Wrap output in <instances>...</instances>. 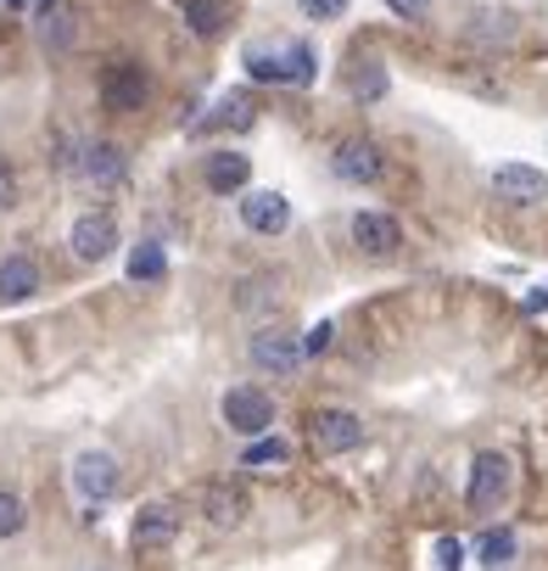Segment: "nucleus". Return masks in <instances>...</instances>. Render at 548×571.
Segmentation results:
<instances>
[{
    "instance_id": "obj_15",
    "label": "nucleus",
    "mask_w": 548,
    "mask_h": 571,
    "mask_svg": "<svg viewBox=\"0 0 548 571\" xmlns=\"http://www.w3.org/2000/svg\"><path fill=\"white\" fill-rule=\"evenodd\" d=\"M173 532H179V510L173 505H146L135 516V527H129L135 549H162V543H173Z\"/></svg>"
},
{
    "instance_id": "obj_29",
    "label": "nucleus",
    "mask_w": 548,
    "mask_h": 571,
    "mask_svg": "<svg viewBox=\"0 0 548 571\" xmlns=\"http://www.w3.org/2000/svg\"><path fill=\"white\" fill-rule=\"evenodd\" d=\"M387 7H392L398 18H409V23H420V18L431 12V0H387Z\"/></svg>"
},
{
    "instance_id": "obj_21",
    "label": "nucleus",
    "mask_w": 548,
    "mask_h": 571,
    "mask_svg": "<svg viewBox=\"0 0 548 571\" xmlns=\"http://www.w3.org/2000/svg\"><path fill=\"white\" fill-rule=\"evenodd\" d=\"M241 465L246 470H281V465H292V443L286 437H252L246 454H241Z\"/></svg>"
},
{
    "instance_id": "obj_25",
    "label": "nucleus",
    "mask_w": 548,
    "mask_h": 571,
    "mask_svg": "<svg viewBox=\"0 0 548 571\" xmlns=\"http://www.w3.org/2000/svg\"><path fill=\"white\" fill-rule=\"evenodd\" d=\"M286 62H292V85H314V73H319V62H314V45H292L286 51Z\"/></svg>"
},
{
    "instance_id": "obj_24",
    "label": "nucleus",
    "mask_w": 548,
    "mask_h": 571,
    "mask_svg": "<svg viewBox=\"0 0 548 571\" xmlns=\"http://www.w3.org/2000/svg\"><path fill=\"white\" fill-rule=\"evenodd\" d=\"M476 549H482V560H487V565H504V560L515 554V532H509V527H498V532H487Z\"/></svg>"
},
{
    "instance_id": "obj_7",
    "label": "nucleus",
    "mask_w": 548,
    "mask_h": 571,
    "mask_svg": "<svg viewBox=\"0 0 548 571\" xmlns=\"http://www.w3.org/2000/svg\"><path fill=\"white\" fill-rule=\"evenodd\" d=\"M308 437H314L319 454H347V448L363 443V421H358L352 410H319V415L308 421Z\"/></svg>"
},
{
    "instance_id": "obj_3",
    "label": "nucleus",
    "mask_w": 548,
    "mask_h": 571,
    "mask_svg": "<svg viewBox=\"0 0 548 571\" xmlns=\"http://www.w3.org/2000/svg\"><path fill=\"white\" fill-rule=\"evenodd\" d=\"M67 241H73V258H78V264H102V258H113V253H118V219H113L107 208L78 213Z\"/></svg>"
},
{
    "instance_id": "obj_30",
    "label": "nucleus",
    "mask_w": 548,
    "mask_h": 571,
    "mask_svg": "<svg viewBox=\"0 0 548 571\" xmlns=\"http://www.w3.org/2000/svg\"><path fill=\"white\" fill-rule=\"evenodd\" d=\"M18 202V180H12V169H7V162H0V213H7Z\"/></svg>"
},
{
    "instance_id": "obj_13",
    "label": "nucleus",
    "mask_w": 548,
    "mask_h": 571,
    "mask_svg": "<svg viewBox=\"0 0 548 571\" xmlns=\"http://www.w3.org/2000/svg\"><path fill=\"white\" fill-rule=\"evenodd\" d=\"M202 510H208L213 527H241L246 510H252V499H246L241 482H208L202 487Z\"/></svg>"
},
{
    "instance_id": "obj_12",
    "label": "nucleus",
    "mask_w": 548,
    "mask_h": 571,
    "mask_svg": "<svg viewBox=\"0 0 548 571\" xmlns=\"http://www.w3.org/2000/svg\"><path fill=\"white\" fill-rule=\"evenodd\" d=\"M202 180H208V191H219V197H230V191H246V180H252V162H246V151H235V146H224V151H208V157H202Z\"/></svg>"
},
{
    "instance_id": "obj_19",
    "label": "nucleus",
    "mask_w": 548,
    "mask_h": 571,
    "mask_svg": "<svg viewBox=\"0 0 548 571\" xmlns=\"http://www.w3.org/2000/svg\"><path fill=\"white\" fill-rule=\"evenodd\" d=\"M129 281H135V286H162V281H168V253H162V241H135V253H129Z\"/></svg>"
},
{
    "instance_id": "obj_18",
    "label": "nucleus",
    "mask_w": 548,
    "mask_h": 571,
    "mask_svg": "<svg viewBox=\"0 0 548 571\" xmlns=\"http://www.w3.org/2000/svg\"><path fill=\"white\" fill-rule=\"evenodd\" d=\"M179 18H186V29H191V34L219 40V34H224L230 7H224V0H179Z\"/></svg>"
},
{
    "instance_id": "obj_20",
    "label": "nucleus",
    "mask_w": 548,
    "mask_h": 571,
    "mask_svg": "<svg viewBox=\"0 0 548 571\" xmlns=\"http://www.w3.org/2000/svg\"><path fill=\"white\" fill-rule=\"evenodd\" d=\"M252 124H257L252 102H246V96H224V102H213V113L197 124V135H208V129H252Z\"/></svg>"
},
{
    "instance_id": "obj_14",
    "label": "nucleus",
    "mask_w": 548,
    "mask_h": 571,
    "mask_svg": "<svg viewBox=\"0 0 548 571\" xmlns=\"http://www.w3.org/2000/svg\"><path fill=\"white\" fill-rule=\"evenodd\" d=\"M78 175H84L89 186H124L129 162H124V151H118L113 140H89V146L78 151Z\"/></svg>"
},
{
    "instance_id": "obj_16",
    "label": "nucleus",
    "mask_w": 548,
    "mask_h": 571,
    "mask_svg": "<svg viewBox=\"0 0 548 571\" xmlns=\"http://www.w3.org/2000/svg\"><path fill=\"white\" fill-rule=\"evenodd\" d=\"M34 292H40V264H34V258H23V253L0 258V297L23 303V297H34Z\"/></svg>"
},
{
    "instance_id": "obj_1",
    "label": "nucleus",
    "mask_w": 548,
    "mask_h": 571,
    "mask_svg": "<svg viewBox=\"0 0 548 571\" xmlns=\"http://www.w3.org/2000/svg\"><path fill=\"white\" fill-rule=\"evenodd\" d=\"M67 476H73V494L89 505L84 516H102L96 505H107V499L118 494V459H113L107 448H84V454L73 459V470H67Z\"/></svg>"
},
{
    "instance_id": "obj_26",
    "label": "nucleus",
    "mask_w": 548,
    "mask_h": 571,
    "mask_svg": "<svg viewBox=\"0 0 548 571\" xmlns=\"http://www.w3.org/2000/svg\"><path fill=\"white\" fill-rule=\"evenodd\" d=\"M465 565V543L460 538H442L436 543V571H460Z\"/></svg>"
},
{
    "instance_id": "obj_22",
    "label": "nucleus",
    "mask_w": 548,
    "mask_h": 571,
    "mask_svg": "<svg viewBox=\"0 0 548 571\" xmlns=\"http://www.w3.org/2000/svg\"><path fill=\"white\" fill-rule=\"evenodd\" d=\"M246 73L263 78V85H268V78H274V85H292V62L286 56H268V51H246Z\"/></svg>"
},
{
    "instance_id": "obj_32",
    "label": "nucleus",
    "mask_w": 548,
    "mask_h": 571,
    "mask_svg": "<svg viewBox=\"0 0 548 571\" xmlns=\"http://www.w3.org/2000/svg\"><path fill=\"white\" fill-rule=\"evenodd\" d=\"M40 7H45V18H51V7H56V0H40Z\"/></svg>"
},
{
    "instance_id": "obj_10",
    "label": "nucleus",
    "mask_w": 548,
    "mask_h": 571,
    "mask_svg": "<svg viewBox=\"0 0 548 571\" xmlns=\"http://www.w3.org/2000/svg\"><path fill=\"white\" fill-rule=\"evenodd\" d=\"M493 191H498L504 202L531 208V202L548 197V180H542V169H531V162H498V169H493Z\"/></svg>"
},
{
    "instance_id": "obj_31",
    "label": "nucleus",
    "mask_w": 548,
    "mask_h": 571,
    "mask_svg": "<svg viewBox=\"0 0 548 571\" xmlns=\"http://www.w3.org/2000/svg\"><path fill=\"white\" fill-rule=\"evenodd\" d=\"M0 7H29V0H0Z\"/></svg>"
},
{
    "instance_id": "obj_17",
    "label": "nucleus",
    "mask_w": 548,
    "mask_h": 571,
    "mask_svg": "<svg viewBox=\"0 0 548 571\" xmlns=\"http://www.w3.org/2000/svg\"><path fill=\"white\" fill-rule=\"evenodd\" d=\"M347 91H352L358 102H387V91H392V78H387V62H376V56L352 62V73H347Z\"/></svg>"
},
{
    "instance_id": "obj_28",
    "label": "nucleus",
    "mask_w": 548,
    "mask_h": 571,
    "mask_svg": "<svg viewBox=\"0 0 548 571\" xmlns=\"http://www.w3.org/2000/svg\"><path fill=\"white\" fill-rule=\"evenodd\" d=\"M297 7H303V18L330 23V18H341V12H347V0H297Z\"/></svg>"
},
{
    "instance_id": "obj_6",
    "label": "nucleus",
    "mask_w": 548,
    "mask_h": 571,
    "mask_svg": "<svg viewBox=\"0 0 548 571\" xmlns=\"http://www.w3.org/2000/svg\"><path fill=\"white\" fill-rule=\"evenodd\" d=\"M146 96H151V85H146L140 62H107L102 67V102L113 113H135V107H146Z\"/></svg>"
},
{
    "instance_id": "obj_27",
    "label": "nucleus",
    "mask_w": 548,
    "mask_h": 571,
    "mask_svg": "<svg viewBox=\"0 0 548 571\" xmlns=\"http://www.w3.org/2000/svg\"><path fill=\"white\" fill-rule=\"evenodd\" d=\"M330 342H336V325H330V319H319V325H314V331L303 337V353H314V359H319V353H325Z\"/></svg>"
},
{
    "instance_id": "obj_5",
    "label": "nucleus",
    "mask_w": 548,
    "mask_h": 571,
    "mask_svg": "<svg viewBox=\"0 0 548 571\" xmlns=\"http://www.w3.org/2000/svg\"><path fill=\"white\" fill-rule=\"evenodd\" d=\"M330 169H336V180H347V186H376L381 169H387V157H381L376 140H341V146L330 151Z\"/></svg>"
},
{
    "instance_id": "obj_8",
    "label": "nucleus",
    "mask_w": 548,
    "mask_h": 571,
    "mask_svg": "<svg viewBox=\"0 0 548 571\" xmlns=\"http://www.w3.org/2000/svg\"><path fill=\"white\" fill-rule=\"evenodd\" d=\"M241 224L252 235H286L292 230V202L281 191H246L241 197Z\"/></svg>"
},
{
    "instance_id": "obj_4",
    "label": "nucleus",
    "mask_w": 548,
    "mask_h": 571,
    "mask_svg": "<svg viewBox=\"0 0 548 571\" xmlns=\"http://www.w3.org/2000/svg\"><path fill=\"white\" fill-rule=\"evenodd\" d=\"M509 482H515V470H509L504 454H476V465H471V487H465V505H471V510H498V505L509 499Z\"/></svg>"
},
{
    "instance_id": "obj_2",
    "label": "nucleus",
    "mask_w": 548,
    "mask_h": 571,
    "mask_svg": "<svg viewBox=\"0 0 548 571\" xmlns=\"http://www.w3.org/2000/svg\"><path fill=\"white\" fill-rule=\"evenodd\" d=\"M219 415H224V426L241 432V437H268L274 403H268V392H257V387H230V392L219 398Z\"/></svg>"
},
{
    "instance_id": "obj_11",
    "label": "nucleus",
    "mask_w": 548,
    "mask_h": 571,
    "mask_svg": "<svg viewBox=\"0 0 548 571\" xmlns=\"http://www.w3.org/2000/svg\"><path fill=\"white\" fill-rule=\"evenodd\" d=\"M352 241L370 258H392L398 253V241H403V230H398V219L392 213H376V208H363V213H352Z\"/></svg>"
},
{
    "instance_id": "obj_9",
    "label": "nucleus",
    "mask_w": 548,
    "mask_h": 571,
    "mask_svg": "<svg viewBox=\"0 0 548 571\" xmlns=\"http://www.w3.org/2000/svg\"><path fill=\"white\" fill-rule=\"evenodd\" d=\"M246 353H252V364H257V370H274V376H292V370L308 359V353H303V342H297L292 331H257Z\"/></svg>"
},
{
    "instance_id": "obj_23",
    "label": "nucleus",
    "mask_w": 548,
    "mask_h": 571,
    "mask_svg": "<svg viewBox=\"0 0 548 571\" xmlns=\"http://www.w3.org/2000/svg\"><path fill=\"white\" fill-rule=\"evenodd\" d=\"M23 521H29V505H23L18 494H7V487H0V543L18 538V532H23Z\"/></svg>"
}]
</instances>
